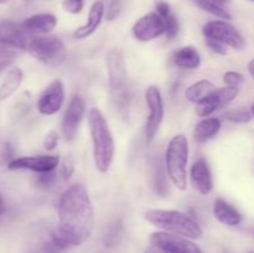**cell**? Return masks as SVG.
I'll use <instances>...</instances> for the list:
<instances>
[{"label": "cell", "mask_w": 254, "mask_h": 253, "mask_svg": "<svg viewBox=\"0 0 254 253\" xmlns=\"http://www.w3.org/2000/svg\"><path fill=\"white\" fill-rule=\"evenodd\" d=\"M94 230V207L87 189L81 184L64 191L59 202V225L52 231L51 242L57 250L78 247Z\"/></svg>", "instance_id": "6da1fadb"}, {"label": "cell", "mask_w": 254, "mask_h": 253, "mask_svg": "<svg viewBox=\"0 0 254 253\" xmlns=\"http://www.w3.org/2000/svg\"><path fill=\"white\" fill-rule=\"evenodd\" d=\"M88 126L93 145L94 165L99 173L106 174L113 163L116 145L108 122L98 108H91L89 111Z\"/></svg>", "instance_id": "7a4b0ae2"}, {"label": "cell", "mask_w": 254, "mask_h": 253, "mask_svg": "<svg viewBox=\"0 0 254 253\" xmlns=\"http://www.w3.org/2000/svg\"><path fill=\"white\" fill-rule=\"evenodd\" d=\"M144 217L155 227L164 232L183 236L190 240H197L203 235L201 226L188 213L178 210H160L153 208L144 213Z\"/></svg>", "instance_id": "3957f363"}, {"label": "cell", "mask_w": 254, "mask_h": 253, "mask_svg": "<svg viewBox=\"0 0 254 253\" xmlns=\"http://www.w3.org/2000/svg\"><path fill=\"white\" fill-rule=\"evenodd\" d=\"M189 141L184 134H176L171 138L165 151L166 175L175 188L184 191L188 189Z\"/></svg>", "instance_id": "277c9868"}, {"label": "cell", "mask_w": 254, "mask_h": 253, "mask_svg": "<svg viewBox=\"0 0 254 253\" xmlns=\"http://www.w3.org/2000/svg\"><path fill=\"white\" fill-rule=\"evenodd\" d=\"M27 51L34 59L51 67L60 66L67 55L64 41L57 36L34 37L29 42Z\"/></svg>", "instance_id": "5b68a950"}, {"label": "cell", "mask_w": 254, "mask_h": 253, "mask_svg": "<svg viewBox=\"0 0 254 253\" xmlns=\"http://www.w3.org/2000/svg\"><path fill=\"white\" fill-rule=\"evenodd\" d=\"M205 39L215 40L233 50H243L246 40L240 31L227 20H212L205 24L202 29Z\"/></svg>", "instance_id": "8992f818"}, {"label": "cell", "mask_w": 254, "mask_h": 253, "mask_svg": "<svg viewBox=\"0 0 254 253\" xmlns=\"http://www.w3.org/2000/svg\"><path fill=\"white\" fill-rule=\"evenodd\" d=\"M145 102L149 114L145 122V139L150 144L155 139L161 123L164 121V101L160 89L156 86H149L145 91Z\"/></svg>", "instance_id": "52a82bcc"}, {"label": "cell", "mask_w": 254, "mask_h": 253, "mask_svg": "<svg viewBox=\"0 0 254 253\" xmlns=\"http://www.w3.org/2000/svg\"><path fill=\"white\" fill-rule=\"evenodd\" d=\"M106 66L109 88L113 93H121L127 86V79H128L126 56L121 47H113L109 50L107 54Z\"/></svg>", "instance_id": "ba28073f"}, {"label": "cell", "mask_w": 254, "mask_h": 253, "mask_svg": "<svg viewBox=\"0 0 254 253\" xmlns=\"http://www.w3.org/2000/svg\"><path fill=\"white\" fill-rule=\"evenodd\" d=\"M150 243L170 253H203L196 243L190 241V238L164 232V231L151 233Z\"/></svg>", "instance_id": "9c48e42d"}, {"label": "cell", "mask_w": 254, "mask_h": 253, "mask_svg": "<svg viewBox=\"0 0 254 253\" xmlns=\"http://www.w3.org/2000/svg\"><path fill=\"white\" fill-rule=\"evenodd\" d=\"M84 112H86V103H84L83 97L79 94H74L69 101L68 106L64 111V118H62L61 130L64 140H73L78 131L79 124L83 119Z\"/></svg>", "instance_id": "30bf717a"}, {"label": "cell", "mask_w": 254, "mask_h": 253, "mask_svg": "<svg viewBox=\"0 0 254 253\" xmlns=\"http://www.w3.org/2000/svg\"><path fill=\"white\" fill-rule=\"evenodd\" d=\"M64 84L61 79H54L45 88L37 101V109L42 116H54L59 113L64 102Z\"/></svg>", "instance_id": "8fae6325"}, {"label": "cell", "mask_w": 254, "mask_h": 253, "mask_svg": "<svg viewBox=\"0 0 254 253\" xmlns=\"http://www.w3.org/2000/svg\"><path fill=\"white\" fill-rule=\"evenodd\" d=\"M60 165V158L57 155H34L20 156L7 163L9 170H31L35 173H47L56 170Z\"/></svg>", "instance_id": "7c38bea8"}, {"label": "cell", "mask_w": 254, "mask_h": 253, "mask_svg": "<svg viewBox=\"0 0 254 253\" xmlns=\"http://www.w3.org/2000/svg\"><path fill=\"white\" fill-rule=\"evenodd\" d=\"M133 35L139 41H153L165 35V24L158 12H149L134 24Z\"/></svg>", "instance_id": "4fadbf2b"}, {"label": "cell", "mask_w": 254, "mask_h": 253, "mask_svg": "<svg viewBox=\"0 0 254 253\" xmlns=\"http://www.w3.org/2000/svg\"><path fill=\"white\" fill-rule=\"evenodd\" d=\"M29 39L21 25L11 20L0 21V45L11 49L27 50Z\"/></svg>", "instance_id": "5bb4252c"}, {"label": "cell", "mask_w": 254, "mask_h": 253, "mask_svg": "<svg viewBox=\"0 0 254 253\" xmlns=\"http://www.w3.org/2000/svg\"><path fill=\"white\" fill-rule=\"evenodd\" d=\"M190 180L193 189L201 195H208L213 190V179L208 163L203 158L192 164L190 170Z\"/></svg>", "instance_id": "9a60e30c"}, {"label": "cell", "mask_w": 254, "mask_h": 253, "mask_svg": "<svg viewBox=\"0 0 254 253\" xmlns=\"http://www.w3.org/2000/svg\"><path fill=\"white\" fill-rule=\"evenodd\" d=\"M104 10H106V6H104L103 1H101V0L94 1L93 4H92L91 9H89L88 19H87L86 24L77 27L73 31L74 39L83 40L89 37L91 35H93L94 32L97 31V29L99 27V25H101L102 20H103Z\"/></svg>", "instance_id": "2e32d148"}, {"label": "cell", "mask_w": 254, "mask_h": 253, "mask_svg": "<svg viewBox=\"0 0 254 253\" xmlns=\"http://www.w3.org/2000/svg\"><path fill=\"white\" fill-rule=\"evenodd\" d=\"M57 17L54 14H35L21 22L27 35L49 34L56 27Z\"/></svg>", "instance_id": "e0dca14e"}, {"label": "cell", "mask_w": 254, "mask_h": 253, "mask_svg": "<svg viewBox=\"0 0 254 253\" xmlns=\"http://www.w3.org/2000/svg\"><path fill=\"white\" fill-rule=\"evenodd\" d=\"M213 216L218 222L231 227L238 226L243 220V216L241 215L240 211L223 198H217L213 203Z\"/></svg>", "instance_id": "ac0fdd59"}, {"label": "cell", "mask_w": 254, "mask_h": 253, "mask_svg": "<svg viewBox=\"0 0 254 253\" xmlns=\"http://www.w3.org/2000/svg\"><path fill=\"white\" fill-rule=\"evenodd\" d=\"M221 129V121L216 117H207L198 122L193 129V140L198 144H203L211 140L218 134Z\"/></svg>", "instance_id": "d6986e66"}, {"label": "cell", "mask_w": 254, "mask_h": 253, "mask_svg": "<svg viewBox=\"0 0 254 253\" xmlns=\"http://www.w3.org/2000/svg\"><path fill=\"white\" fill-rule=\"evenodd\" d=\"M173 63L181 69H197L201 64L200 52L192 46L181 47L173 55Z\"/></svg>", "instance_id": "ffe728a7"}, {"label": "cell", "mask_w": 254, "mask_h": 253, "mask_svg": "<svg viewBox=\"0 0 254 253\" xmlns=\"http://www.w3.org/2000/svg\"><path fill=\"white\" fill-rule=\"evenodd\" d=\"M22 78H24V73H22L20 67L14 66L7 69L4 79L0 83V102L11 97L17 91V88L21 84Z\"/></svg>", "instance_id": "44dd1931"}, {"label": "cell", "mask_w": 254, "mask_h": 253, "mask_svg": "<svg viewBox=\"0 0 254 253\" xmlns=\"http://www.w3.org/2000/svg\"><path fill=\"white\" fill-rule=\"evenodd\" d=\"M155 10L165 24V36L168 39H175L180 30V24L176 15L171 10L170 5L165 1H158L155 5Z\"/></svg>", "instance_id": "7402d4cb"}, {"label": "cell", "mask_w": 254, "mask_h": 253, "mask_svg": "<svg viewBox=\"0 0 254 253\" xmlns=\"http://www.w3.org/2000/svg\"><path fill=\"white\" fill-rule=\"evenodd\" d=\"M215 89L216 87L212 82L208 81V79H200V81L195 82L188 87V89L185 91V97L189 102L197 104L205 97L212 93Z\"/></svg>", "instance_id": "603a6c76"}, {"label": "cell", "mask_w": 254, "mask_h": 253, "mask_svg": "<svg viewBox=\"0 0 254 253\" xmlns=\"http://www.w3.org/2000/svg\"><path fill=\"white\" fill-rule=\"evenodd\" d=\"M222 108H225V107H223L222 99H221L217 88H216L212 93L208 94L207 97H205L202 101L196 104V113H197L198 117L207 118L211 114L215 113L216 111Z\"/></svg>", "instance_id": "cb8c5ba5"}, {"label": "cell", "mask_w": 254, "mask_h": 253, "mask_svg": "<svg viewBox=\"0 0 254 253\" xmlns=\"http://www.w3.org/2000/svg\"><path fill=\"white\" fill-rule=\"evenodd\" d=\"M200 9L215 15V16L221 17L223 20H230L231 14L226 9V4L228 0H192Z\"/></svg>", "instance_id": "d4e9b609"}, {"label": "cell", "mask_w": 254, "mask_h": 253, "mask_svg": "<svg viewBox=\"0 0 254 253\" xmlns=\"http://www.w3.org/2000/svg\"><path fill=\"white\" fill-rule=\"evenodd\" d=\"M154 188H155L156 192L161 196H165L166 192H169L166 176L164 174L163 169H161V163H158L155 165V170H154Z\"/></svg>", "instance_id": "484cf974"}, {"label": "cell", "mask_w": 254, "mask_h": 253, "mask_svg": "<svg viewBox=\"0 0 254 253\" xmlns=\"http://www.w3.org/2000/svg\"><path fill=\"white\" fill-rule=\"evenodd\" d=\"M227 119L232 123H248L252 119V113L245 108H238L227 113Z\"/></svg>", "instance_id": "4316f807"}, {"label": "cell", "mask_w": 254, "mask_h": 253, "mask_svg": "<svg viewBox=\"0 0 254 253\" xmlns=\"http://www.w3.org/2000/svg\"><path fill=\"white\" fill-rule=\"evenodd\" d=\"M74 173V160L71 155L64 156V160L60 163V175L64 181H68Z\"/></svg>", "instance_id": "83f0119b"}, {"label": "cell", "mask_w": 254, "mask_h": 253, "mask_svg": "<svg viewBox=\"0 0 254 253\" xmlns=\"http://www.w3.org/2000/svg\"><path fill=\"white\" fill-rule=\"evenodd\" d=\"M57 179L56 170L47 171V173H41L36 179V185L41 189H50L55 185Z\"/></svg>", "instance_id": "f1b7e54d"}, {"label": "cell", "mask_w": 254, "mask_h": 253, "mask_svg": "<svg viewBox=\"0 0 254 253\" xmlns=\"http://www.w3.org/2000/svg\"><path fill=\"white\" fill-rule=\"evenodd\" d=\"M223 82H225L226 86L238 87L240 88L241 84L245 82V76L242 73H240V72L227 71L223 74Z\"/></svg>", "instance_id": "f546056e"}, {"label": "cell", "mask_w": 254, "mask_h": 253, "mask_svg": "<svg viewBox=\"0 0 254 253\" xmlns=\"http://www.w3.org/2000/svg\"><path fill=\"white\" fill-rule=\"evenodd\" d=\"M62 7H64V11L72 15H77L83 10L84 0H64Z\"/></svg>", "instance_id": "4dcf8cb0"}, {"label": "cell", "mask_w": 254, "mask_h": 253, "mask_svg": "<svg viewBox=\"0 0 254 253\" xmlns=\"http://www.w3.org/2000/svg\"><path fill=\"white\" fill-rule=\"evenodd\" d=\"M60 140V134L57 133L56 130H50L49 133L46 134L45 136V140H44V146L47 151H51L54 150L55 148L57 146Z\"/></svg>", "instance_id": "1f68e13d"}, {"label": "cell", "mask_w": 254, "mask_h": 253, "mask_svg": "<svg viewBox=\"0 0 254 253\" xmlns=\"http://www.w3.org/2000/svg\"><path fill=\"white\" fill-rule=\"evenodd\" d=\"M206 45L210 47V50L212 52H215L216 55H221V56H225L227 55V46L221 42L215 41V40H210V39H206Z\"/></svg>", "instance_id": "d6a6232c"}, {"label": "cell", "mask_w": 254, "mask_h": 253, "mask_svg": "<svg viewBox=\"0 0 254 253\" xmlns=\"http://www.w3.org/2000/svg\"><path fill=\"white\" fill-rule=\"evenodd\" d=\"M122 6V0H109V6L108 12H107V19L114 20L121 12Z\"/></svg>", "instance_id": "836d02e7"}, {"label": "cell", "mask_w": 254, "mask_h": 253, "mask_svg": "<svg viewBox=\"0 0 254 253\" xmlns=\"http://www.w3.org/2000/svg\"><path fill=\"white\" fill-rule=\"evenodd\" d=\"M11 62H12V57H10L9 55H0V71L6 68Z\"/></svg>", "instance_id": "e575fe53"}, {"label": "cell", "mask_w": 254, "mask_h": 253, "mask_svg": "<svg viewBox=\"0 0 254 253\" xmlns=\"http://www.w3.org/2000/svg\"><path fill=\"white\" fill-rule=\"evenodd\" d=\"M144 253H170V252H166V251H164V250H161V248L155 247V246L151 245V246H149L145 251H144Z\"/></svg>", "instance_id": "d590c367"}, {"label": "cell", "mask_w": 254, "mask_h": 253, "mask_svg": "<svg viewBox=\"0 0 254 253\" xmlns=\"http://www.w3.org/2000/svg\"><path fill=\"white\" fill-rule=\"evenodd\" d=\"M5 212V201H4V197H2V195L0 193V218H1V216L4 215Z\"/></svg>", "instance_id": "8d00e7d4"}, {"label": "cell", "mask_w": 254, "mask_h": 253, "mask_svg": "<svg viewBox=\"0 0 254 253\" xmlns=\"http://www.w3.org/2000/svg\"><path fill=\"white\" fill-rule=\"evenodd\" d=\"M248 72H250V74L252 76V78L254 79V59L251 60L250 63H248Z\"/></svg>", "instance_id": "74e56055"}, {"label": "cell", "mask_w": 254, "mask_h": 253, "mask_svg": "<svg viewBox=\"0 0 254 253\" xmlns=\"http://www.w3.org/2000/svg\"><path fill=\"white\" fill-rule=\"evenodd\" d=\"M250 111H251V113H252V117H254V103L252 104V107H251Z\"/></svg>", "instance_id": "f35d334b"}, {"label": "cell", "mask_w": 254, "mask_h": 253, "mask_svg": "<svg viewBox=\"0 0 254 253\" xmlns=\"http://www.w3.org/2000/svg\"><path fill=\"white\" fill-rule=\"evenodd\" d=\"M9 0H0V4H5V2H7Z\"/></svg>", "instance_id": "ab89813d"}, {"label": "cell", "mask_w": 254, "mask_h": 253, "mask_svg": "<svg viewBox=\"0 0 254 253\" xmlns=\"http://www.w3.org/2000/svg\"><path fill=\"white\" fill-rule=\"evenodd\" d=\"M251 1H254V0H251Z\"/></svg>", "instance_id": "60d3db41"}, {"label": "cell", "mask_w": 254, "mask_h": 253, "mask_svg": "<svg viewBox=\"0 0 254 253\" xmlns=\"http://www.w3.org/2000/svg\"><path fill=\"white\" fill-rule=\"evenodd\" d=\"M251 253H254V252H251Z\"/></svg>", "instance_id": "b9f144b4"}]
</instances>
